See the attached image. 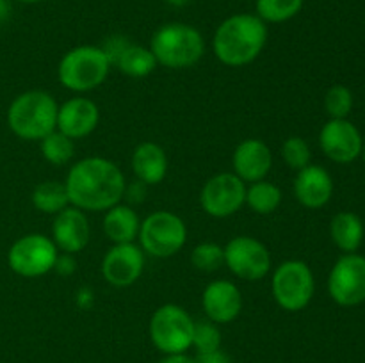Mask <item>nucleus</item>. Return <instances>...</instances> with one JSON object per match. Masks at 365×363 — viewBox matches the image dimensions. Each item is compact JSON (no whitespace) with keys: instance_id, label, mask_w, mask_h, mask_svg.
Wrapping results in <instances>:
<instances>
[{"instance_id":"1","label":"nucleus","mask_w":365,"mask_h":363,"mask_svg":"<svg viewBox=\"0 0 365 363\" xmlns=\"http://www.w3.org/2000/svg\"><path fill=\"white\" fill-rule=\"evenodd\" d=\"M70 203L86 212H102L118 205L125 194V177L120 167L103 157H86L68 171Z\"/></svg>"},{"instance_id":"16","label":"nucleus","mask_w":365,"mask_h":363,"mask_svg":"<svg viewBox=\"0 0 365 363\" xmlns=\"http://www.w3.org/2000/svg\"><path fill=\"white\" fill-rule=\"evenodd\" d=\"M89 235H91V230H89L84 210L77 206H66L59 214H56L52 224V241L57 249L68 255L82 251L88 246Z\"/></svg>"},{"instance_id":"36","label":"nucleus","mask_w":365,"mask_h":363,"mask_svg":"<svg viewBox=\"0 0 365 363\" xmlns=\"http://www.w3.org/2000/svg\"><path fill=\"white\" fill-rule=\"evenodd\" d=\"M16 2H21V4H39V2H45V0H16Z\"/></svg>"},{"instance_id":"19","label":"nucleus","mask_w":365,"mask_h":363,"mask_svg":"<svg viewBox=\"0 0 365 363\" xmlns=\"http://www.w3.org/2000/svg\"><path fill=\"white\" fill-rule=\"evenodd\" d=\"M331 192H334V182L324 167L309 164L298 171L294 180V194L303 206L321 209L330 201Z\"/></svg>"},{"instance_id":"27","label":"nucleus","mask_w":365,"mask_h":363,"mask_svg":"<svg viewBox=\"0 0 365 363\" xmlns=\"http://www.w3.org/2000/svg\"><path fill=\"white\" fill-rule=\"evenodd\" d=\"M303 0H257V16L266 23H284L302 11Z\"/></svg>"},{"instance_id":"8","label":"nucleus","mask_w":365,"mask_h":363,"mask_svg":"<svg viewBox=\"0 0 365 363\" xmlns=\"http://www.w3.org/2000/svg\"><path fill=\"white\" fill-rule=\"evenodd\" d=\"M314 274L302 260H287L274 269L271 290L278 306L287 312H299L314 295Z\"/></svg>"},{"instance_id":"14","label":"nucleus","mask_w":365,"mask_h":363,"mask_svg":"<svg viewBox=\"0 0 365 363\" xmlns=\"http://www.w3.org/2000/svg\"><path fill=\"white\" fill-rule=\"evenodd\" d=\"M321 149L335 162H351L362 153V135L348 120H330L319 134Z\"/></svg>"},{"instance_id":"6","label":"nucleus","mask_w":365,"mask_h":363,"mask_svg":"<svg viewBox=\"0 0 365 363\" xmlns=\"http://www.w3.org/2000/svg\"><path fill=\"white\" fill-rule=\"evenodd\" d=\"M138 237L143 251L155 258H168L184 248L187 241V228L177 214L157 210L141 221Z\"/></svg>"},{"instance_id":"21","label":"nucleus","mask_w":365,"mask_h":363,"mask_svg":"<svg viewBox=\"0 0 365 363\" xmlns=\"http://www.w3.org/2000/svg\"><path fill=\"white\" fill-rule=\"evenodd\" d=\"M139 221L138 214L134 209L127 205H114L109 210H106L103 217V231L107 238L113 241L114 244H125V242H134L139 235Z\"/></svg>"},{"instance_id":"15","label":"nucleus","mask_w":365,"mask_h":363,"mask_svg":"<svg viewBox=\"0 0 365 363\" xmlns=\"http://www.w3.org/2000/svg\"><path fill=\"white\" fill-rule=\"evenodd\" d=\"M202 306L207 319L214 324H228L239 317L242 310V294L235 283L228 280L210 281L202 295Z\"/></svg>"},{"instance_id":"10","label":"nucleus","mask_w":365,"mask_h":363,"mask_svg":"<svg viewBox=\"0 0 365 363\" xmlns=\"http://www.w3.org/2000/svg\"><path fill=\"white\" fill-rule=\"evenodd\" d=\"M225 263L232 274L245 281H259L271 269L269 249L248 235L234 237L225 246Z\"/></svg>"},{"instance_id":"5","label":"nucleus","mask_w":365,"mask_h":363,"mask_svg":"<svg viewBox=\"0 0 365 363\" xmlns=\"http://www.w3.org/2000/svg\"><path fill=\"white\" fill-rule=\"evenodd\" d=\"M110 60L102 46L82 45L66 52L57 68V77L63 88L73 93H88L106 82Z\"/></svg>"},{"instance_id":"32","label":"nucleus","mask_w":365,"mask_h":363,"mask_svg":"<svg viewBox=\"0 0 365 363\" xmlns=\"http://www.w3.org/2000/svg\"><path fill=\"white\" fill-rule=\"evenodd\" d=\"M196 363H230V358H228L227 352L220 349H214V351L207 352H198V358L195 359Z\"/></svg>"},{"instance_id":"35","label":"nucleus","mask_w":365,"mask_h":363,"mask_svg":"<svg viewBox=\"0 0 365 363\" xmlns=\"http://www.w3.org/2000/svg\"><path fill=\"white\" fill-rule=\"evenodd\" d=\"M9 14H11L9 2H7V0H0V25L9 18Z\"/></svg>"},{"instance_id":"11","label":"nucleus","mask_w":365,"mask_h":363,"mask_svg":"<svg viewBox=\"0 0 365 363\" xmlns=\"http://www.w3.org/2000/svg\"><path fill=\"white\" fill-rule=\"evenodd\" d=\"M245 182L234 173H220L205 182L200 192V205L205 214L223 219L239 212L245 205Z\"/></svg>"},{"instance_id":"34","label":"nucleus","mask_w":365,"mask_h":363,"mask_svg":"<svg viewBox=\"0 0 365 363\" xmlns=\"http://www.w3.org/2000/svg\"><path fill=\"white\" fill-rule=\"evenodd\" d=\"M159 363H196L195 359L189 358L187 354L180 352V354H166V358L160 359Z\"/></svg>"},{"instance_id":"18","label":"nucleus","mask_w":365,"mask_h":363,"mask_svg":"<svg viewBox=\"0 0 365 363\" xmlns=\"http://www.w3.org/2000/svg\"><path fill=\"white\" fill-rule=\"evenodd\" d=\"M234 174L242 182H259L267 177L273 166V153L260 139H245L239 142L232 155Z\"/></svg>"},{"instance_id":"24","label":"nucleus","mask_w":365,"mask_h":363,"mask_svg":"<svg viewBox=\"0 0 365 363\" xmlns=\"http://www.w3.org/2000/svg\"><path fill=\"white\" fill-rule=\"evenodd\" d=\"M32 205L39 212L56 216L70 205L66 185L53 180L41 182L39 185H36L34 192H32Z\"/></svg>"},{"instance_id":"13","label":"nucleus","mask_w":365,"mask_h":363,"mask_svg":"<svg viewBox=\"0 0 365 363\" xmlns=\"http://www.w3.org/2000/svg\"><path fill=\"white\" fill-rule=\"evenodd\" d=\"M145 269V251L134 242L114 244L102 260V276L113 287H130Z\"/></svg>"},{"instance_id":"17","label":"nucleus","mask_w":365,"mask_h":363,"mask_svg":"<svg viewBox=\"0 0 365 363\" xmlns=\"http://www.w3.org/2000/svg\"><path fill=\"white\" fill-rule=\"evenodd\" d=\"M98 120V105L84 96H75L57 110V130L70 139H82L95 130Z\"/></svg>"},{"instance_id":"3","label":"nucleus","mask_w":365,"mask_h":363,"mask_svg":"<svg viewBox=\"0 0 365 363\" xmlns=\"http://www.w3.org/2000/svg\"><path fill=\"white\" fill-rule=\"evenodd\" d=\"M56 98L41 89H31L11 102L7 109V125L16 137L25 141H41L57 128Z\"/></svg>"},{"instance_id":"33","label":"nucleus","mask_w":365,"mask_h":363,"mask_svg":"<svg viewBox=\"0 0 365 363\" xmlns=\"http://www.w3.org/2000/svg\"><path fill=\"white\" fill-rule=\"evenodd\" d=\"M53 269H56L57 273H61V274H71V273H73L75 262H73V258H71V255L64 253L63 256H57Z\"/></svg>"},{"instance_id":"26","label":"nucleus","mask_w":365,"mask_h":363,"mask_svg":"<svg viewBox=\"0 0 365 363\" xmlns=\"http://www.w3.org/2000/svg\"><path fill=\"white\" fill-rule=\"evenodd\" d=\"M39 142H41V153L45 160L53 166H64V164L70 162L75 153L73 139L64 135L57 128L50 132L48 135H45Z\"/></svg>"},{"instance_id":"28","label":"nucleus","mask_w":365,"mask_h":363,"mask_svg":"<svg viewBox=\"0 0 365 363\" xmlns=\"http://www.w3.org/2000/svg\"><path fill=\"white\" fill-rule=\"evenodd\" d=\"M191 263L198 270L212 273L225 263V249L216 242H202L192 249Z\"/></svg>"},{"instance_id":"37","label":"nucleus","mask_w":365,"mask_h":363,"mask_svg":"<svg viewBox=\"0 0 365 363\" xmlns=\"http://www.w3.org/2000/svg\"><path fill=\"white\" fill-rule=\"evenodd\" d=\"M171 4H175V6H184L185 2H187V0H170Z\"/></svg>"},{"instance_id":"9","label":"nucleus","mask_w":365,"mask_h":363,"mask_svg":"<svg viewBox=\"0 0 365 363\" xmlns=\"http://www.w3.org/2000/svg\"><path fill=\"white\" fill-rule=\"evenodd\" d=\"M59 256L52 238L29 233L13 242L7 253V263L18 276L38 278L50 273Z\"/></svg>"},{"instance_id":"2","label":"nucleus","mask_w":365,"mask_h":363,"mask_svg":"<svg viewBox=\"0 0 365 363\" xmlns=\"http://www.w3.org/2000/svg\"><path fill=\"white\" fill-rule=\"evenodd\" d=\"M267 43V25L257 14H232L214 32V56L225 66H246L260 56Z\"/></svg>"},{"instance_id":"30","label":"nucleus","mask_w":365,"mask_h":363,"mask_svg":"<svg viewBox=\"0 0 365 363\" xmlns=\"http://www.w3.org/2000/svg\"><path fill=\"white\" fill-rule=\"evenodd\" d=\"M324 107L331 120H346L353 107L351 91L344 85H334L331 89H328L327 96H324Z\"/></svg>"},{"instance_id":"20","label":"nucleus","mask_w":365,"mask_h":363,"mask_svg":"<svg viewBox=\"0 0 365 363\" xmlns=\"http://www.w3.org/2000/svg\"><path fill=\"white\" fill-rule=\"evenodd\" d=\"M132 169L143 184H160L168 174V157L163 146L152 141L141 142L132 153Z\"/></svg>"},{"instance_id":"23","label":"nucleus","mask_w":365,"mask_h":363,"mask_svg":"<svg viewBox=\"0 0 365 363\" xmlns=\"http://www.w3.org/2000/svg\"><path fill=\"white\" fill-rule=\"evenodd\" d=\"M331 238L346 253H353L364 238V226L359 216L351 212H341L331 219Z\"/></svg>"},{"instance_id":"38","label":"nucleus","mask_w":365,"mask_h":363,"mask_svg":"<svg viewBox=\"0 0 365 363\" xmlns=\"http://www.w3.org/2000/svg\"><path fill=\"white\" fill-rule=\"evenodd\" d=\"M364 159H365V148H364Z\"/></svg>"},{"instance_id":"7","label":"nucleus","mask_w":365,"mask_h":363,"mask_svg":"<svg viewBox=\"0 0 365 363\" xmlns=\"http://www.w3.org/2000/svg\"><path fill=\"white\" fill-rule=\"evenodd\" d=\"M195 320L178 305H163L150 319V338L164 354H180L192 345Z\"/></svg>"},{"instance_id":"4","label":"nucleus","mask_w":365,"mask_h":363,"mask_svg":"<svg viewBox=\"0 0 365 363\" xmlns=\"http://www.w3.org/2000/svg\"><path fill=\"white\" fill-rule=\"evenodd\" d=\"M150 50L157 64L171 70H185L198 63L205 53V39L202 32L192 25L166 23L153 32L150 39Z\"/></svg>"},{"instance_id":"22","label":"nucleus","mask_w":365,"mask_h":363,"mask_svg":"<svg viewBox=\"0 0 365 363\" xmlns=\"http://www.w3.org/2000/svg\"><path fill=\"white\" fill-rule=\"evenodd\" d=\"M114 66H116L121 73L127 75V77L143 78L155 70L157 60L150 48L128 43L123 48V52H121L120 56H118V59L114 60Z\"/></svg>"},{"instance_id":"31","label":"nucleus","mask_w":365,"mask_h":363,"mask_svg":"<svg viewBox=\"0 0 365 363\" xmlns=\"http://www.w3.org/2000/svg\"><path fill=\"white\" fill-rule=\"evenodd\" d=\"M192 345L198 349V352L214 351V349L221 347V333L212 320H200V322H195Z\"/></svg>"},{"instance_id":"29","label":"nucleus","mask_w":365,"mask_h":363,"mask_svg":"<svg viewBox=\"0 0 365 363\" xmlns=\"http://www.w3.org/2000/svg\"><path fill=\"white\" fill-rule=\"evenodd\" d=\"M282 157L291 169L299 171L309 166L312 153H310V146L307 144L305 139L292 135V137L285 139L284 146H282Z\"/></svg>"},{"instance_id":"25","label":"nucleus","mask_w":365,"mask_h":363,"mask_svg":"<svg viewBox=\"0 0 365 363\" xmlns=\"http://www.w3.org/2000/svg\"><path fill=\"white\" fill-rule=\"evenodd\" d=\"M245 203L260 216L273 214L282 205V191L278 185L271 182L259 180L253 182L250 187H246Z\"/></svg>"},{"instance_id":"12","label":"nucleus","mask_w":365,"mask_h":363,"mask_svg":"<svg viewBox=\"0 0 365 363\" xmlns=\"http://www.w3.org/2000/svg\"><path fill=\"white\" fill-rule=\"evenodd\" d=\"M331 299L341 306H355L365 301V258L346 255L339 258L328 278Z\"/></svg>"}]
</instances>
